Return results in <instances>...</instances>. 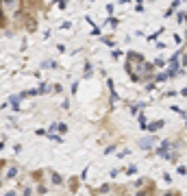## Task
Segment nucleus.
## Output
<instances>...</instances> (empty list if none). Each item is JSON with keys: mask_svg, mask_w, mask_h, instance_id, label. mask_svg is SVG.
I'll use <instances>...</instances> for the list:
<instances>
[{"mask_svg": "<svg viewBox=\"0 0 187 196\" xmlns=\"http://www.w3.org/2000/svg\"><path fill=\"white\" fill-rule=\"evenodd\" d=\"M126 70H128V76L133 81H144L146 76L152 74V63H148L139 53H131L128 59H126Z\"/></svg>", "mask_w": 187, "mask_h": 196, "instance_id": "f257e3e1", "label": "nucleus"}, {"mask_svg": "<svg viewBox=\"0 0 187 196\" xmlns=\"http://www.w3.org/2000/svg\"><path fill=\"white\" fill-rule=\"evenodd\" d=\"M22 18H24V26L33 33V31H35V26H37L35 20H33V15H31V13H22Z\"/></svg>", "mask_w": 187, "mask_h": 196, "instance_id": "f03ea898", "label": "nucleus"}, {"mask_svg": "<svg viewBox=\"0 0 187 196\" xmlns=\"http://www.w3.org/2000/svg\"><path fill=\"white\" fill-rule=\"evenodd\" d=\"M76 187H78V179H72V181H70V190L76 192Z\"/></svg>", "mask_w": 187, "mask_h": 196, "instance_id": "7ed1b4c3", "label": "nucleus"}, {"mask_svg": "<svg viewBox=\"0 0 187 196\" xmlns=\"http://www.w3.org/2000/svg\"><path fill=\"white\" fill-rule=\"evenodd\" d=\"M161 124H163V122H152V124H150V127H148V129H150V131H157V129H159V127H161Z\"/></svg>", "mask_w": 187, "mask_h": 196, "instance_id": "20e7f679", "label": "nucleus"}, {"mask_svg": "<svg viewBox=\"0 0 187 196\" xmlns=\"http://www.w3.org/2000/svg\"><path fill=\"white\" fill-rule=\"evenodd\" d=\"M166 196H181V194H178V192H168Z\"/></svg>", "mask_w": 187, "mask_h": 196, "instance_id": "39448f33", "label": "nucleus"}]
</instances>
